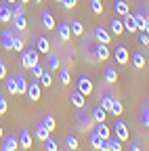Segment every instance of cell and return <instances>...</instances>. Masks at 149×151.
Segmentation results:
<instances>
[{
  "label": "cell",
  "mask_w": 149,
  "mask_h": 151,
  "mask_svg": "<svg viewBox=\"0 0 149 151\" xmlns=\"http://www.w3.org/2000/svg\"><path fill=\"white\" fill-rule=\"evenodd\" d=\"M111 103H114V97H111V94H103V99H101V107H103L105 111H109Z\"/></svg>",
  "instance_id": "39"
},
{
  "label": "cell",
  "mask_w": 149,
  "mask_h": 151,
  "mask_svg": "<svg viewBox=\"0 0 149 151\" xmlns=\"http://www.w3.org/2000/svg\"><path fill=\"white\" fill-rule=\"evenodd\" d=\"M19 147H23V149L32 147V132L27 128H21V132H19Z\"/></svg>",
  "instance_id": "12"
},
{
  "label": "cell",
  "mask_w": 149,
  "mask_h": 151,
  "mask_svg": "<svg viewBox=\"0 0 149 151\" xmlns=\"http://www.w3.org/2000/svg\"><path fill=\"white\" fill-rule=\"evenodd\" d=\"M19 2H21V4H27V2H30V0H19Z\"/></svg>",
  "instance_id": "52"
},
{
  "label": "cell",
  "mask_w": 149,
  "mask_h": 151,
  "mask_svg": "<svg viewBox=\"0 0 149 151\" xmlns=\"http://www.w3.org/2000/svg\"><path fill=\"white\" fill-rule=\"evenodd\" d=\"M99 151H111V147H109V141L105 139L103 143H101V147H99Z\"/></svg>",
  "instance_id": "47"
},
{
  "label": "cell",
  "mask_w": 149,
  "mask_h": 151,
  "mask_svg": "<svg viewBox=\"0 0 149 151\" xmlns=\"http://www.w3.org/2000/svg\"><path fill=\"white\" fill-rule=\"evenodd\" d=\"M23 48H25V40H23L21 36H17V34H15V38H13V50L23 52Z\"/></svg>",
  "instance_id": "28"
},
{
  "label": "cell",
  "mask_w": 149,
  "mask_h": 151,
  "mask_svg": "<svg viewBox=\"0 0 149 151\" xmlns=\"http://www.w3.org/2000/svg\"><path fill=\"white\" fill-rule=\"evenodd\" d=\"M40 94H42L40 82H30V84H27V97H30L32 101H40Z\"/></svg>",
  "instance_id": "11"
},
{
  "label": "cell",
  "mask_w": 149,
  "mask_h": 151,
  "mask_svg": "<svg viewBox=\"0 0 149 151\" xmlns=\"http://www.w3.org/2000/svg\"><path fill=\"white\" fill-rule=\"evenodd\" d=\"M36 63H38V48H34V46L23 48V55H21V65H23L25 69H32Z\"/></svg>",
  "instance_id": "2"
},
{
  "label": "cell",
  "mask_w": 149,
  "mask_h": 151,
  "mask_svg": "<svg viewBox=\"0 0 149 151\" xmlns=\"http://www.w3.org/2000/svg\"><path fill=\"white\" fill-rule=\"evenodd\" d=\"M46 65H48V69H50V71H57V69H59V55H55V52H48Z\"/></svg>",
  "instance_id": "22"
},
{
  "label": "cell",
  "mask_w": 149,
  "mask_h": 151,
  "mask_svg": "<svg viewBox=\"0 0 149 151\" xmlns=\"http://www.w3.org/2000/svg\"><path fill=\"white\" fill-rule=\"evenodd\" d=\"M90 9H92L95 15H101L103 13V2L101 0H90Z\"/></svg>",
  "instance_id": "37"
},
{
  "label": "cell",
  "mask_w": 149,
  "mask_h": 151,
  "mask_svg": "<svg viewBox=\"0 0 149 151\" xmlns=\"http://www.w3.org/2000/svg\"><path fill=\"white\" fill-rule=\"evenodd\" d=\"M122 25H124V27H126V32H130V34L139 32V29H137V21H135V15H132V13L122 15Z\"/></svg>",
  "instance_id": "8"
},
{
  "label": "cell",
  "mask_w": 149,
  "mask_h": 151,
  "mask_svg": "<svg viewBox=\"0 0 149 151\" xmlns=\"http://www.w3.org/2000/svg\"><path fill=\"white\" fill-rule=\"evenodd\" d=\"M11 19H13V11H11L9 6H4V9H2V13H0V21H4V23H9Z\"/></svg>",
  "instance_id": "38"
},
{
  "label": "cell",
  "mask_w": 149,
  "mask_h": 151,
  "mask_svg": "<svg viewBox=\"0 0 149 151\" xmlns=\"http://www.w3.org/2000/svg\"><path fill=\"white\" fill-rule=\"evenodd\" d=\"M36 48H38V52H42V55H48L50 52V42L44 36H40L38 40H36Z\"/></svg>",
  "instance_id": "16"
},
{
  "label": "cell",
  "mask_w": 149,
  "mask_h": 151,
  "mask_svg": "<svg viewBox=\"0 0 149 151\" xmlns=\"http://www.w3.org/2000/svg\"><path fill=\"white\" fill-rule=\"evenodd\" d=\"M6 2H9V4H13V2H17V0H6Z\"/></svg>",
  "instance_id": "53"
},
{
  "label": "cell",
  "mask_w": 149,
  "mask_h": 151,
  "mask_svg": "<svg viewBox=\"0 0 149 151\" xmlns=\"http://www.w3.org/2000/svg\"><path fill=\"white\" fill-rule=\"evenodd\" d=\"M92 55H95L97 61H105V59H109V46L99 42V44L95 46V50H92Z\"/></svg>",
  "instance_id": "10"
},
{
  "label": "cell",
  "mask_w": 149,
  "mask_h": 151,
  "mask_svg": "<svg viewBox=\"0 0 149 151\" xmlns=\"http://www.w3.org/2000/svg\"><path fill=\"white\" fill-rule=\"evenodd\" d=\"M109 111L114 113V116H122V111H124V105H122V101H120V99H114V103H111Z\"/></svg>",
  "instance_id": "30"
},
{
  "label": "cell",
  "mask_w": 149,
  "mask_h": 151,
  "mask_svg": "<svg viewBox=\"0 0 149 151\" xmlns=\"http://www.w3.org/2000/svg\"><path fill=\"white\" fill-rule=\"evenodd\" d=\"M130 151H143V149H141L139 145H130Z\"/></svg>",
  "instance_id": "49"
},
{
  "label": "cell",
  "mask_w": 149,
  "mask_h": 151,
  "mask_svg": "<svg viewBox=\"0 0 149 151\" xmlns=\"http://www.w3.org/2000/svg\"><path fill=\"white\" fill-rule=\"evenodd\" d=\"M69 101H71V105L76 107V109H80V107H86V97L76 88V90H71L69 92Z\"/></svg>",
  "instance_id": "6"
},
{
  "label": "cell",
  "mask_w": 149,
  "mask_h": 151,
  "mask_svg": "<svg viewBox=\"0 0 149 151\" xmlns=\"http://www.w3.org/2000/svg\"><path fill=\"white\" fill-rule=\"evenodd\" d=\"M34 134L38 137L40 141H46V139L50 137V130H48V128H46L42 122H38V124H36V130H34Z\"/></svg>",
  "instance_id": "14"
},
{
  "label": "cell",
  "mask_w": 149,
  "mask_h": 151,
  "mask_svg": "<svg viewBox=\"0 0 149 151\" xmlns=\"http://www.w3.org/2000/svg\"><path fill=\"white\" fill-rule=\"evenodd\" d=\"M141 122H143V126H145V128H149V103L143 107V113H141Z\"/></svg>",
  "instance_id": "41"
},
{
  "label": "cell",
  "mask_w": 149,
  "mask_h": 151,
  "mask_svg": "<svg viewBox=\"0 0 149 151\" xmlns=\"http://www.w3.org/2000/svg\"><path fill=\"white\" fill-rule=\"evenodd\" d=\"M2 151H11V149H6V147H2Z\"/></svg>",
  "instance_id": "54"
},
{
  "label": "cell",
  "mask_w": 149,
  "mask_h": 151,
  "mask_svg": "<svg viewBox=\"0 0 149 151\" xmlns=\"http://www.w3.org/2000/svg\"><path fill=\"white\" fill-rule=\"evenodd\" d=\"M105 80H107L109 84H114V82L118 80V71H116L114 67H107V69H105Z\"/></svg>",
  "instance_id": "34"
},
{
  "label": "cell",
  "mask_w": 149,
  "mask_h": 151,
  "mask_svg": "<svg viewBox=\"0 0 149 151\" xmlns=\"http://www.w3.org/2000/svg\"><path fill=\"white\" fill-rule=\"evenodd\" d=\"M2 9H4V6H2V4H0V13H2Z\"/></svg>",
  "instance_id": "56"
},
{
  "label": "cell",
  "mask_w": 149,
  "mask_h": 151,
  "mask_svg": "<svg viewBox=\"0 0 149 151\" xmlns=\"http://www.w3.org/2000/svg\"><path fill=\"white\" fill-rule=\"evenodd\" d=\"M114 9H116L118 15H126V13H128V4L124 2V0H116V2H114Z\"/></svg>",
  "instance_id": "33"
},
{
  "label": "cell",
  "mask_w": 149,
  "mask_h": 151,
  "mask_svg": "<svg viewBox=\"0 0 149 151\" xmlns=\"http://www.w3.org/2000/svg\"><path fill=\"white\" fill-rule=\"evenodd\" d=\"M76 124L80 130H88V128H95V120H92V113L86 107H80L76 113Z\"/></svg>",
  "instance_id": "1"
},
{
  "label": "cell",
  "mask_w": 149,
  "mask_h": 151,
  "mask_svg": "<svg viewBox=\"0 0 149 151\" xmlns=\"http://www.w3.org/2000/svg\"><path fill=\"white\" fill-rule=\"evenodd\" d=\"M44 147H46V151H59V147H57V141H55L53 137H48V139L44 141Z\"/></svg>",
  "instance_id": "40"
},
{
  "label": "cell",
  "mask_w": 149,
  "mask_h": 151,
  "mask_svg": "<svg viewBox=\"0 0 149 151\" xmlns=\"http://www.w3.org/2000/svg\"><path fill=\"white\" fill-rule=\"evenodd\" d=\"M30 71H32V76H34V78H40V76H42V71H44V67H42V63L38 61V63H36V65H34Z\"/></svg>",
  "instance_id": "42"
},
{
  "label": "cell",
  "mask_w": 149,
  "mask_h": 151,
  "mask_svg": "<svg viewBox=\"0 0 149 151\" xmlns=\"http://www.w3.org/2000/svg\"><path fill=\"white\" fill-rule=\"evenodd\" d=\"M92 113V120H95V124H99V122H105V118H107V111L99 105V107H95V109H92L90 111Z\"/></svg>",
  "instance_id": "19"
},
{
  "label": "cell",
  "mask_w": 149,
  "mask_h": 151,
  "mask_svg": "<svg viewBox=\"0 0 149 151\" xmlns=\"http://www.w3.org/2000/svg\"><path fill=\"white\" fill-rule=\"evenodd\" d=\"M2 147H6V149H11V151H15L17 147H19V139H17L15 134H9L6 139H4V145Z\"/></svg>",
  "instance_id": "24"
},
{
  "label": "cell",
  "mask_w": 149,
  "mask_h": 151,
  "mask_svg": "<svg viewBox=\"0 0 149 151\" xmlns=\"http://www.w3.org/2000/svg\"><path fill=\"white\" fill-rule=\"evenodd\" d=\"M109 25H111V36H122V34H124L122 19H118V17H116V19H111V23H109Z\"/></svg>",
  "instance_id": "18"
},
{
  "label": "cell",
  "mask_w": 149,
  "mask_h": 151,
  "mask_svg": "<svg viewBox=\"0 0 149 151\" xmlns=\"http://www.w3.org/2000/svg\"><path fill=\"white\" fill-rule=\"evenodd\" d=\"M76 88L84 94V97H88V94H92V82L86 78V76H82V78H78L76 82Z\"/></svg>",
  "instance_id": "7"
},
{
  "label": "cell",
  "mask_w": 149,
  "mask_h": 151,
  "mask_svg": "<svg viewBox=\"0 0 149 151\" xmlns=\"http://www.w3.org/2000/svg\"><path fill=\"white\" fill-rule=\"evenodd\" d=\"M42 25L46 29H53L55 27V17H53L50 11H42Z\"/></svg>",
  "instance_id": "21"
},
{
  "label": "cell",
  "mask_w": 149,
  "mask_h": 151,
  "mask_svg": "<svg viewBox=\"0 0 149 151\" xmlns=\"http://www.w3.org/2000/svg\"><path fill=\"white\" fill-rule=\"evenodd\" d=\"M107 141H109V147H111V151H122V141H120L118 137H109Z\"/></svg>",
  "instance_id": "35"
},
{
  "label": "cell",
  "mask_w": 149,
  "mask_h": 151,
  "mask_svg": "<svg viewBox=\"0 0 149 151\" xmlns=\"http://www.w3.org/2000/svg\"><path fill=\"white\" fill-rule=\"evenodd\" d=\"M57 2H61V0H57Z\"/></svg>",
  "instance_id": "57"
},
{
  "label": "cell",
  "mask_w": 149,
  "mask_h": 151,
  "mask_svg": "<svg viewBox=\"0 0 149 151\" xmlns=\"http://www.w3.org/2000/svg\"><path fill=\"white\" fill-rule=\"evenodd\" d=\"M88 143L92 145V149H99L101 147V143H103V139L99 137V132L92 128V132H88Z\"/></svg>",
  "instance_id": "20"
},
{
  "label": "cell",
  "mask_w": 149,
  "mask_h": 151,
  "mask_svg": "<svg viewBox=\"0 0 149 151\" xmlns=\"http://www.w3.org/2000/svg\"><path fill=\"white\" fill-rule=\"evenodd\" d=\"M36 2H38V4H42V0H36Z\"/></svg>",
  "instance_id": "55"
},
{
  "label": "cell",
  "mask_w": 149,
  "mask_h": 151,
  "mask_svg": "<svg viewBox=\"0 0 149 151\" xmlns=\"http://www.w3.org/2000/svg\"><path fill=\"white\" fill-rule=\"evenodd\" d=\"M6 111H9V103H6L4 97H0V116H4Z\"/></svg>",
  "instance_id": "44"
},
{
  "label": "cell",
  "mask_w": 149,
  "mask_h": 151,
  "mask_svg": "<svg viewBox=\"0 0 149 151\" xmlns=\"http://www.w3.org/2000/svg\"><path fill=\"white\" fill-rule=\"evenodd\" d=\"M57 36H59V40L67 42L69 38H71V29H69V23H59V32H57Z\"/></svg>",
  "instance_id": "17"
},
{
  "label": "cell",
  "mask_w": 149,
  "mask_h": 151,
  "mask_svg": "<svg viewBox=\"0 0 149 151\" xmlns=\"http://www.w3.org/2000/svg\"><path fill=\"white\" fill-rule=\"evenodd\" d=\"M69 29H71L73 36H82V34H84V25L78 21V19H73V21L69 23Z\"/></svg>",
  "instance_id": "27"
},
{
  "label": "cell",
  "mask_w": 149,
  "mask_h": 151,
  "mask_svg": "<svg viewBox=\"0 0 149 151\" xmlns=\"http://www.w3.org/2000/svg\"><path fill=\"white\" fill-rule=\"evenodd\" d=\"M95 40L101 44H111V32H107L103 25H97L95 27Z\"/></svg>",
  "instance_id": "5"
},
{
  "label": "cell",
  "mask_w": 149,
  "mask_h": 151,
  "mask_svg": "<svg viewBox=\"0 0 149 151\" xmlns=\"http://www.w3.org/2000/svg\"><path fill=\"white\" fill-rule=\"evenodd\" d=\"M42 124H44V126H46V128H48L50 132H53L55 128H57V122H55V118L50 116V113H46V116L42 118Z\"/></svg>",
  "instance_id": "32"
},
{
  "label": "cell",
  "mask_w": 149,
  "mask_h": 151,
  "mask_svg": "<svg viewBox=\"0 0 149 151\" xmlns=\"http://www.w3.org/2000/svg\"><path fill=\"white\" fill-rule=\"evenodd\" d=\"M130 63H132L135 69H143V67H145V57H143V52H132V55H130Z\"/></svg>",
  "instance_id": "15"
},
{
  "label": "cell",
  "mask_w": 149,
  "mask_h": 151,
  "mask_svg": "<svg viewBox=\"0 0 149 151\" xmlns=\"http://www.w3.org/2000/svg\"><path fill=\"white\" fill-rule=\"evenodd\" d=\"M15 82H17V94H25V92H27V82H25V78L15 76Z\"/></svg>",
  "instance_id": "26"
},
{
  "label": "cell",
  "mask_w": 149,
  "mask_h": 151,
  "mask_svg": "<svg viewBox=\"0 0 149 151\" xmlns=\"http://www.w3.org/2000/svg\"><path fill=\"white\" fill-rule=\"evenodd\" d=\"M0 78H6V65L0 61Z\"/></svg>",
  "instance_id": "48"
},
{
  "label": "cell",
  "mask_w": 149,
  "mask_h": 151,
  "mask_svg": "<svg viewBox=\"0 0 149 151\" xmlns=\"http://www.w3.org/2000/svg\"><path fill=\"white\" fill-rule=\"evenodd\" d=\"M11 21H13V25H15L17 32H25V27H27V19H25L23 13H15Z\"/></svg>",
  "instance_id": "9"
},
{
  "label": "cell",
  "mask_w": 149,
  "mask_h": 151,
  "mask_svg": "<svg viewBox=\"0 0 149 151\" xmlns=\"http://www.w3.org/2000/svg\"><path fill=\"white\" fill-rule=\"evenodd\" d=\"M65 145H67V147H69L71 151H76V149H78V139H76V137H71V134H69V137L65 139Z\"/></svg>",
  "instance_id": "43"
},
{
  "label": "cell",
  "mask_w": 149,
  "mask_h": 151,
  "mask_svg": "<svg viewBox=\"0 0 149 151\" xmlns=\"http://www.w3.org/2000/svg\"><path fill=\"white\" fill-rule=\"evenodd\" d=\"M143 32H145V34L149 36V19H147V25H145V29H143Z\"/></svg>",
  "instance_id": "50"
},
{
  "label": "cell",
  "mask_w": 149,
  "mask_h": 151,
  "mask_svg": "<svg viewBox=\"0 0 149 151\" xmlns=\"http://www.w3.org/2000/svg\"><path fill=\"white\" fill-rule=\"evenodd\" d=\"M114 59H116L120 65H126V63L130 61V52H128V48H126L124 44L116 46V50H114Z\"/></svg>",
  "instance_id": "3"
},
{
  "label": "cell",
  "mask_w": 149,
  "mask_h": 151,
  "mask_svg": "<svg viewBox=\"0 0 149 151\" xmlns=\"http://www.w3.org/2000/svg\"><path fill=\"white\" fill-rule=\"evenodd\" d=\"M6 90H9V94H17V82H15V76L13 78H6Z\"/></svg>",
  "instance_id": "36"
},
{
  "label": "cell",
  "mask_w": 149,
  "mask_h": 151,
  "mask_svg": "<svg viewBox=\"0 0 149 151\" xmlns=\"http://www.w3.org/2000/svg\"><path fill=\"white\" fill-rule=\"evenodd\" d=\"M57 71H59V80H61V84H63V86H67V84L71 82V76H69V69H65V67H59Z\"/></svg>",
  "instance_id": "29"
},
{
  "label": "cell",
  "mask_w": 149,
  "mask_h": 151,
  "mask_svg": "<svg viewBox=\"0 0 149 151\" xmlns=\"http://www.w3.org/2000/svg\"><path fill=\"white\" fill-rule=\"evenodd\" d=\"M139 42H141L143 46H149V36H147L145 32H141V34H139Z\"/></svg>",
  "instance_id": "45"
},
{
  "label": "cell",
  "mask_w": 149,
  "mask_h": 151,
  "mask_svg": "<svg viewBox=\"0 0 149 151\" xmlns=\"http://www.w3.org/2000/svg\"><path fill=\"white\" fill-rule=\"evenodd\" d=\"M38 80H40V84H42L44 88H48V86L53 84V78H50V71H48V69H44V71H42V76H40Z\"/></svg>",
  "instance_id": "31"
},
{
  "label": "cell",
  "mask_w": 149,
  "mask_h": 151,
  "mask_svg": "<svg viewBox=\"0 0 149 151\" xmlns=\"http://www.w3.org/2000/svg\"><path fill=\"white\" fill-rule=\"evenodd\" d=\"M4 137V132H2V124H0V139H2Z\"/></svg>",
  "instance_id": "51"
},
{
  "label": "cell",
  "mask_w": 149,
  "mask_h": 151,
  "mask_svg": "<svg viewBox=\"0 0 149 151\" xmlns=\"http://www.w3.org/2000/svg\"><path fill=\"white\" fill-rule=\"evenodd\" d=\"M114 137H118L122 143H126V141H128L130 132H128V126H126L124 122H120V120H118V122L114 124Z\"/></svg>",
  "instance_id": "4"
},
{
  "label": "cell",
  "mask_w": 149,
  "mask_h": 151,
  "mask_svg": "<svg viewBox=\"0 0 149 151\" xmlns=\"http://www.w3.org/2000/svg\"><path fill=\"white\" fill-rule=\"evenodd\" d=\"M76 2H78V0H61L63 9H73V6H76Z\"/></svg>",
  "instance_id": "46"
},
{
  "label": "cell",
  "mask_w": 149,
  "mask_h": 151,
  "mask_svg": "<svg viewBox=\"0 0 149 151\" xmlns=\"http://www.w3.org/2000/svg\"><path fill=\"white\" fill-rule=\"evenodd\" d=\"M135 21H137V29L139 32H143L145 29V25H147V17H145V13L141 11V13H135Z\"/></svg>",
  "instance_id": "25"
},
{
  "label": "cell",
  "mask_w": 149,
  "mask_h": 151,
  "mask_svg": "<svg viewBox=\"0 0 149 151\" xmlns=\"http://www.w3.org/2000/svg\"><path fill=\"white\" fill-rule=\"evenodd\" d=\"M13 38H15V34H13V32H9V29H4L2 34H0V40H2V46H4L6 50H13Z\"/></svg>",
  "instance_id": "13"
},
{
  "label": "cell",
  "mask_w": 149,
  "mask_h": 151,
  "mask_svg": "<svg viewBox=\"0 0 149 151\" xmlns=\"http://www.w3.org/2000/svg\"><path fill=\"white\" fill-rule=\"evenodd\" d=\"M95 130H97V132H99V137H101V139H103V141H105V139H109V137H111V132H109V126H107V124H105V122H99V124H97V126H95Z\"/></svg>",
  "instance_id": "23"
}]
</instances>
